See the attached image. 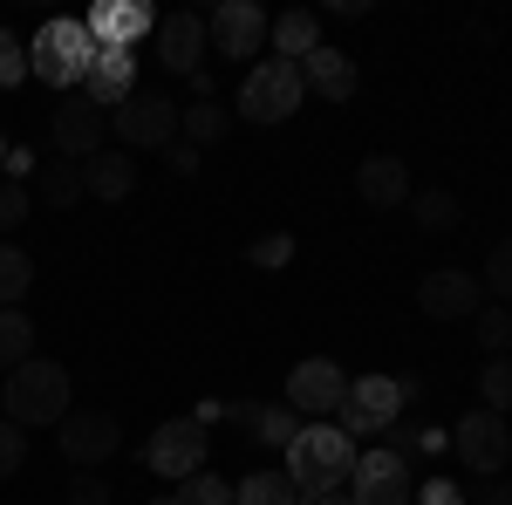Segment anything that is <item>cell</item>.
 Wrapping results in <instances>:
<instances>
[{
	"instance_id": "603a6c76",
	"label": "cell",
	"mask_w": 512,
	"mask_h": 505,
	"mask_svg": "<svg viewBox=\"0 0 512 505\" xmlns=\"http://www.w3.org/2000/svg\"><path fill=\"white\" fill-rule=\"evenodd\" d=\"M233 505H301L287 471H253L246 485H233Z\"/></svg>"
},
{
	"instance_id": "ba28073f",
	"label": "cell",
	"mask_w": 512,
	"mask_h": 505,
	"mask_svg": "<svg viewBox=\"0 0 512 505\" xmlns=\"http://www.w3.org/2000/svg\"><path fill=\"white\" fill-rule=\"evenodd\" d=\"M267 7L260 0H219L212 14H205V35L219 48V62H253V55H267Z\"/></svg>"
},
{
	"instance_id": "b9f144b4",
	"label": "cell",
	"mask_w": 512,
	"mask_h": 505,
	"mask_svg": "<svg viewBox=\"0 0 512 505\" xmlns=\"http://www.w3.org/2000/svg\"><path fill=\"white\" fill-rule=\"evenodd\" d=\"M301 505H355V499H349V492H308Z\"/></svg>"
},
{
	"instance_id": "5b68a950",
	"label": "cell",
	"mask_w": 512,
	"mask_h": 505,
	"mask_svg": "<svg viewBox=\"0 0 512 505\" xmlns=\"http://www.w3.org/2000/svg\"><path fill=\"white\" fill-rule=\"evenodd\" d=\"M335 424L349 437H390L403 424V383L396 376H349V396H342Z\"/></svg>"
},
{
	"instance_id": "ac0fdd59",
	"label": "cell",
	"mask_w": 512,
	"mask_h": 505,
	"mask_svg": "<svg viewBox=\"0 0 512 505\" xmlns=\"http://www.w3.org/2000/svg\"><path fill=\"white\" fill-rule=\"evenodd\" d=\"M301 89H315L328 103H349L355 89H362V69H355V55H342V48L321 41L315 55H301Z\"/></svg>"
},
{
	"instance_id": "e575fe53",
	"label": "cell",
	"mask_w": 512,
	"mask_h": 505,
	"mask_svg": "<svg viewBox=\"0 0 512 505\" xmlns=\"http://www.w3.org/2000/svg\"><path fill=\"white\" fill-rule=\"evenodd\" d=\"M28 205H35V198H28V185H14V178H0V233H14V226L28 219Z\"/></svg>"
},
{
	"instance_id": "ffe728a7",
	"label": "cell",
	"mask_w": 512,
	"mask_h": 505,
	"mask_svg": "<svg viewBox=\"0 0 512 505\" xmlns=\"http://www.w3.org/2000/svg\"><path fill=\"white\" fill-rule=\"evenodd\" d=\"M76 171H82V198L117 205V198L137 192V164H130V151H96L89 164H76Z\"/></svg>"
},
{
	"instance_id": "d590c367",
	"label": "cell",
	"mask_w": 512,
	"mask_h": 505,
	"mask_svg": "<svg viewBox=\"0 0 512 505\" xmlns=\"http://www.w3.org/2000/svg\"><path fill=\"white\" fill-rule=\"evenodd\" d=\"M246 260H253V267H287V260H294V239H287V233L253 239V246H246Z\"/></svg>"
},
{
	"instance_id": "83f0119b",
	"label": "cell",
	"mask_w": 512,
	"mask_h": 505,
	"mask_svg": "<svg viewBox=\"0 0 512 505\" xmlns=\"http://www.w3.org/2000/svg\"><path fill=\"white\" fill-rule=\"evenodd\" d=\"M478 389H485V410H512V355H485V369H478Z\"/></svg>"
},
{
	"instance_id": "74e56055",
	"label": "cell",
	"mask_w": 512,
	"mask_h": 505,
	"mask_svg": "<svg viewBox=\"0 0 512 505\" xmlns=\"http://www.w3.org/2000/svg\"><path fill=\"white\" fill-rule=\"evenodd\" d=\"M417 505H465V492H458L451 478H424V485H417Z\"/></svg>"
},
{
	"instance_id": "f1b7e54d",
	"label": "cell",
	"mask_w": 512,
	"mask_h": 505,
	"mask_svg": "<svg viewBox=\"0 0 512 505\" xmlns=\"http://www.w3.org/2000/svg\"><path fill=\"white\" fill-rule=\"evenodd\" d=\"M478 287L492 294V308H506V301H512V239H499V246L485 253V273H478Z\"/></svg>"
},
{
	"instance_id": "7402d4cb",
	"label": "cell",
	"mask_w": 512,
	"mask_h": 505,
	"mask_svg": "<svg viewBox=\"0 0 512 505\" xmlns=\"http://www.w3.org/2000/svg\"><path fill=\"white\" fill-rule=\"evenodd\" d=\"M226 110L219 103H192V110H178V144H192V151H205V144H219L226 137Z\"/></svg>"
},
{
	"instance_id": "836d02e7",
	"label": "cell",
	"mask_w": 512,
	"mask_h": 505,
	"mask_svg": "<svg viewBox=\"0 0 512 505\" xmlns=\"http://www.w3.org/2000/svg\"><path fill=\"white\" fill-rule=\"evenodd\" d=\"M21 465H28V430L0 417V478H14Z\"/></svg>"
},
{
	"instance_id": "44dd1931",
	"label": "cell",
	"mask_w": 512,
	"mask_h": 505,
	"mask_svg": "<svg viewBox=\"0 0 512 505\" xmlns=\"http://www.w3.org/2000/svg\"><path fill=\"white\" fill-rule=\"evenodd\" d=\"M267 41H274L280 62H301V55H315V48H321V14H315V7H287L274 28H267Z\"/></svg>"
},
{
	"instance_id": "8fae6325",
	"label": "cell",
	"mask_w": 512,
	"mask_h": 505,
	"mask_svg": "<svg viewBox=\"0 0 512 505\" xmlns=\"http://www.w3.org/2000/svg\"><path fill=\"white\" fill-rule=\"evenodd\" d=\"M55 444H62V458L76 471H96V465H110L117 458V444H123V430L110 410H69L62 424H55Z\"/></svg>"
},
{
	"instance_id": "484cf974",
	"label": "cell",
	"mask_w": 512,
	"mask_h": 505,
	"mask_svg": "<svg viewBox=\"0 0 512 505\" xmlns=\"http://www.w3.org/2000/svg\"><path fill=\"white\" fill-rule=\"evenodd\" d=\"M410 212H417V226H424V233H451V226H458V219H465V212H458V192H410Z\"/></svg>"
},
{
	"instance_id": "8d00e7d4",
	"label": "cell",
	"mask_w": 512,
	"mask_h": 505,
	"mask_svg": "<svg viewBox=\"0 0 512 505\" xmlns=\"http://www.w3.org/2000/svg\"><path fill=\"white\" fill-rule=\"evenodd\" d=\"M110 499H117V492H110L96 471H76V485H69V505H110Z\"/></svg>"
},
{
	"instance_id": "2e32d148",
	"label": "cell",
	"mask_w": 512,
	"mask_h": 505,
	"mask_svg": "<svg viewBox=\"0 0 512 505\" xmlns=\"http://www.w3.org/2000/svg\"><path fill=\"white\" fill-rule=\"evenodd\" d=\"M151 48H158V62L171 69V76H198V69H205V48H212L205 14H164Z\"/></svg>"
},
{
	"instance_id": "f35d334b",
	"label": "cell",
	"mask_w": 512,
	"mask_h": 505,
	"mask_svg": "<svg viewBox=\"0 0 512 505\" xmlns=\"http://www.w3.org/2000/svg\"><path fill=\"white\" fill-rule=\"evenodd\" d=\"M164 164H171L178 178H198V151H192V144H171V151H164Z\"/></svg>"
},
{
	"instance_id": "60d3db41",
	"label": "cell",
	"mask_w": 512,
	"mask_h": 505,
	"mask_svg": "<svg viewBox=\"0 0 512 505\" xmlns=\"http://www.w3.org/2000/svg\"><path fill=\"white\" fill-rule=\"evenodd\" d=\"M0 171H7V178H14V185H21V178H28V171H35V151H7V164H0Z\"/></svg>"
},
{
	"instance_id": "1f68e13d",
	"label": "cell",
	"mask_w": 512,
	"mask_h": 505,
	"mask_svg": "<svg viewBox=\"0 0 512 505\" xmlns=\"http://www.w3.org/2000/svg\"><path fill=\"white\" fill-rule=\"evenodd\" d=\"M478 342H485V355H506L512 349V314L506 308H478Z\"/></svg>"
},
{
	"instance_id": "d6a6232c",
	"label": "cell",
	"mask_w": 512,
	"mask_h": 505,
	"mask_svg": "<svg viewBox=\"0 0 512 505\" xmlns=\"http://www.w3.org/2000/svg\"><path fill=\"white\" fill-rule=\"evenodd\" d=\"M14 82H28V41H14L0 28V89H14Z\"/></svg>"
},
{
	"instance_id": "8992f818",
	"label": "cell",
	"mask_w": 512,
	"mask_h": 505,
	"mask_svg": "<svg viewBox=\"0 0 512 505\" xmlns=\"http://www.w3.org/2000/svg\"><path fill=\"white\" fill-rule=\"evenodd\" d=\"M349 499H355V505H417L410 458H403V451H390V444H376V451H355Z\"/></svg>"
},
{
	"instance_id": "9a60e30c",
	"label": "cell",
	"mask_w": 512,
	"mask_h": 505,
	"mask_svg": "<svg viewBox=\"0 0 512 505\" xmlns=\"http://www.w3.org/2000/svg\"><path fill=\"white\" fill-rule=\"evenodd\" d=\"M417 308L431 314V321H472L485 308V287H478V273L465 267H437L417 280Z\"/></svg>"
},
{
	"instance_id": "d6986e66",
	"label": "cell",
	"mask_w": 512,
	"mask_h": 505,
	"mask_svg": "<svg viewBox=\"0 0 512 505\" xmlns=\"http://www.w3.org/2000/svg\"><path fill=\"white\" fill-rule=\"evenodd\" d=\"M355 192H362V205H376V212H390V205H410V164L390 151L362 157L355 164Z\"/></svg>"
},
{
	"instance_id": "f546056e",
	"label": "cell",
	"mask_w": 512,
	"mask_h": 505,
	"mask_svg": "<svg viewBox=\"0 0 512 505\" xmlns=\"http://www.w3.org/2000/svg\"><path fill=\"white\" fill-rule=\"evenodd\" d=\"M178 505H233V485H226L219 471H192L185 492H178Z\"/></svg>"
},
{
	"instance_id": "7c38bea8",
	"label": "cell",
	"mask_w": 512,
	"mask_h": 505,
	"mask_svg": "<svg viewBox=\"0 0 512 505\" xmlns=\"http://www.w3.org/2000/svg\"><path fill=\"white\" fill-rule=\"evenodd\" d=\"M205 424L198 417H171V424H158L151 430V444H144V465L158 471V478H192V471H205Z\"/></svg>"
},
{
	"instance_id": "d4e9b609",
	"label": "cell",
	"mask_w": 512,
	"mask_h": 505,
	"mask_svg": "<svg viewBox=\"0 0 512 505\" xmlns=\"http://www.w3.org/2000/svg\"><path fill=\"white\" fill-rule=\"evenodd\" d=\"M35 287V260L21 253V246H7L0 239V308H21V294Z\"/></svg>"
},
{
	"instance_id": "cb8c5ba5",
	"label": "cell",
	"mask_w": 512,
	"mask_h": 505,
	"mask_svg": "<svg viewBox=\"0 0 512 505\" xmlns=\"http://www.w3.org/2000/svg\"><path fill=\"white\" fill-rule=\"evenodd\" d=\"M35 355V321L21 308H0V369H21Z\"/></svg>"
},
{
	"instance_id": "7a4b0ae2",
	"label": "cell",
	"mask_w": 512,
	"mask_h": 505,
	"mask_svg": "<svg viewBox=\"0 0 512 505\" xmlns=\"http://www.w3.org/2000/svg\"><path fill=\"white\" fill-rule=\"evenodd\" d=\"M0 403H7V424H21V430L62 424V417H69V369H62V362H41V355H28L21 369H7Z\"/></svg>"
},
{
	"instance_id": "ab89813d",
	"label": "cell",
	"mask_w": 512,
	"mask_h": 505,
	"mask_svg": "<svg viewBox=\"0 0 512 505\" xmlns=\"http://www.w3.org/2000/svg\"><path fill=\"white\" fill-rule=\"evenodd\" d=\"M478 505H512V478L499 471V478H485V492H478Z\"/></svg>"
},
{
	"instance_id": "30bf717a",
	"label": "cell",
	"mask_w": 512,
	"mask_h": 505,
	"mask_svg": "<svg viewBox=\"0 0 512 505\" xmlns=\"http://www.w3.org/2000/svg\"><path fill=\"white\" fill-rule=\"evenodd\" d=\"M451 451L465 458V471H478V478H499V471H506V458H512V430H506V417L478 403L472 417H458V430H451Z\"/></svg>"
},
{
	"instance_id": "5bb4252c",
	"label": "cell",
	"mask_w": 512,
	"mask_h": 505,
	"mask_svg": "<svg viewBox=\"0 0 512 505\" xmlns=\"http://www.w3.org/2000/svg\"><path fill=\"white\" fill-rule=\"evenodd\" d=\"M48 130H55V151L62 157L89 164V157L103 151V137H110V110H96L89 96H62L55 117H48Z\"/></svg>"
},
{
	"instance_id": "4fadbf2b",
	"label": "cell",
	"mask_w": 512,
	"mask_h": 505,
	"mask_svg": "<svg viewBox=\"0 0 512 505\" xmlns=\"http://www.w3.org/2000/svg\"><path fill=\"white\" fill-rule=\"evenodd\" d=\"M82 28H89L96 48H130V55H137V41L158 35V14H151L144 0H96V7L82 14Z\"/></svg>"
},
{
	"instance_id": "4dcf8cb0",
	"label": "cell",
	"mask_w": 512,
	"mask_h": 505,
	"mask_svg": "<svg viewBox=\"0 0 512 505\" xmlns=\"http://www.w3.org/2000/svg\"><path fill=\"white\" fill-rule=\"evenodd\" d=\"M253 437H260V444H280V451H287V444L301 437V417H294L287 403H280V410H260V424H253Z\"/></svg>"
},
{
	"instance_id": "277c9868",
	"label": "cell",
	"mask_w": 512,
	"mask_h": 505,
	"mask_svg": "<svg viewBox=\"0 0 512 505\" xmlns=\"http://www.w3.org/2000/svg\"><path fill=\"white\" fill-rule=\"evenodd\" d=\"M301 62H253L246 69V82H239V117L246 123H287L294 110H301Z\"/></svg>"
},
{
	"instance_id": "6da1fadb",
	"label": "cell",
	"mask_w": 512,
	"mask_h": 505,
	"mask_svg": "<svg viewBox=\"0 0 512 505\" xmlns=\"http://www.w3.org/2000/svg\"><path fill=\"white\" fill-rule=\"evenodd\" d=\"M287 478H294V492L308 499V492H342L355 471V437L342 424H301V437L287 444Z\"/></svg>"
},
{
	"instance_id": "3957f363",
	"label": "cell",
	"mask_w": 512,
	"mask_h": 505,
	"mask_svg": "<svg viewBox=\"0 0 512 505\" xmlns=\"http://www.w3.org/2000/svg\"><path fill=\"white\" fill-rule=\"evenodd\" d=\"M96 62V41L82 21H41V35L28 41V76H41L48 89H82Z\"/></svg>"
},
{
	"instance_id": "9c48e42d",
	"label": "cell",
	"mask_w": 512,
	"mask_h": 505,
	"mask_svg": "<svg viewBox=\"0 0 512 505\" xmlns=\"http://www.w3.org/2000/svg\"><path fill=\"white\" fill-rule=\"evenodd\" d=\"M342 396H349V376H342L328 355H308V362H294V369H287V410H294V417L335 424Z\"/></svg>"
},
{
	"instance_id": "52a82bcc",
	"label": "cell",
	"mask_w": 512,
	"mask_h": 505,
	"mask_svg": "<svg viewBox=\"0 0 512 505\" xmlns=\"http://www.w3.org/2000/svg\"><path fill=\"white\" fill-rule=\"evenodd\" d=\"M110 123H117L123 151H171L178 144V103L164 89H137L123 110H110Z\"/></svg>"
},
{
	"instance_id": "7bdbcfd3",
	"label": "cell",
	"mask_w": 512,
	"mask_h": 505,
	"mask_svg": "<svg viewBox=\"0 0 512 505\" xmlns=\"http://www.w3.org/2000/svg\"><path fill=\"white\" fill-rule=\"evenodd\" d=\"M151 505H178V492H164V499H151Z\"/></svg>"
},
{
	"instance_id": "e0dca14e",
	"label": "cell",
	"mask_w": 512,
	"mask_h": 505,
	"mask_svg": "<svg viewBox=\"0 0 512 505\" xmlns=\"http://www.w3.org/2000/svg\"><path fill=\"white\" fill-rule=\"evenodd\" d=\"M82 96H89L96 110H123V103L137 96V55H130V48H96Z\"/></svg>"
},
{
	"instance_id": "4316f807",
	"label": "cell",
	"mask_w": 512,
	"mask_h": 505,
	"mask_svg": "<svg viewBox=\"0 0 512 505\" xmlns=\"http://www.w3.org/2000/svg\"><path fill=\"white\" fill-rule=\"evenodd\" d=\"M35 192L62 212V205H76V198H82V171H76V164H35Z\"/></svg>"
}]
</instances>
